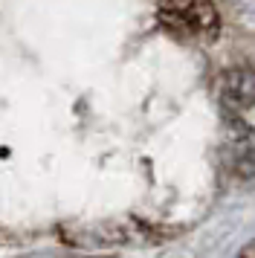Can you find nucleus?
I'll return each instance as SVG.
<instances>
[{"mask_svg": "<svg viewBox=\"0 0 255 258\" xmlns=\"http://www.w3.org/2000/svg\"><path fill=\"white\" fill-rule=\"evenodd\" d=\"M160 24L185 41H209L218 35V9L212 0H160Z\"/></svg>", "mask_w": 255, "mask_h": 258, "instance_id": "obj_1", "label": "nucleus"}, {"mask_svg": "<svg viewBox=\"0 0 255 258\" xmlns=\"http://www.w3.org/2000/svg\"><path fill=\"white\" fill-rule=\"evenodd\" d=\"M223 102L232 110H246L255 105V70H229L223 79Z\"/></svg>", "mask_w": 255, "mask_h": 258, "instance_id": "obj_2", "label": "nucleus"}, {"mask_svg": "<svg viewBox=\"0 0 255 258\" xmlns=\"http://www.w3.org/2000/svg\"><path fill=\"white\" fill-rule=\"evenodd\" d=\"M235 174L243 177V180H252L255 177V148H246V151L235 160Z\"/></svg>", "mask_w": 255, "mask_h": 258, "instance_id": "obj_3", "label": "nucleus"}]
</instances>
